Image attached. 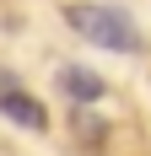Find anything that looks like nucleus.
<instances>
[{
  "instance_id": "nucleus-1",
  "label": "nucleus",
  "mask_w": 151,
  "mask_h": 156,
  "mask_svg": "<svg viewBox=\"0 0 151 156\" xmlns=\"http://www.w3.org/2000/svg\"><path fill=\"white\" fill-rule=\"evenodd\" d=\"M65 22H70L76 38H87V43L108 48V54H135V48H140L135 22H130V11H119V5H103V0H70V5H65Z\"/></svg>"
},
{
  "instance_id": "nucleus-2",
  "label": "nucleus",
  "mask_w": 151,
  "mask_h": 156,
  "mask_svg": "<svg viewBox=\"0 0 151 156\" xmlns=\"http://www.w3.org/2000/svg\"><path fill=\"white\" fill-rule=\"evenodd\" d=\"M0 113H6V119H11L16 129H32V135H43V129H49V108L38 102V97H27L22 86L0 92Z\"/></svg>"
},
{
  "instance_id": "nucleus-3",
  "label": "nucleus",
  "mask_w": 151,
  "mask_h": 156,
  "mask_svg": "<svg viewBox=\"0 0 151 156\" xmlns=\"http://www.w3.org/2000/svg\"><path fill=\"white\" fill-rule=\"evenodd\" d=\"M60 92L70 97V102H81V108H92V102L103 97V76H92V70H81V65H65L60 70Z\"/></svg>"
}]
</instances>
